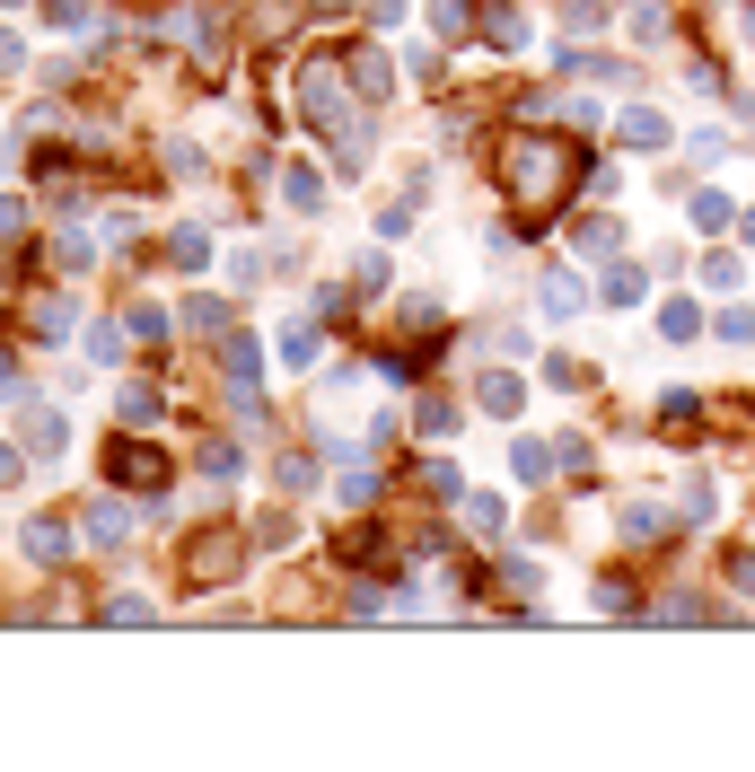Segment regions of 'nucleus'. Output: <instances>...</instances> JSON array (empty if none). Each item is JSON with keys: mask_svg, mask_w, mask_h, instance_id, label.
Returning <instances> with one entry per match:
<instances>
[{"mask_svg": "<svg viewBox=\"0 0 755 772\" xmlns=\"http://www.w3.org/2000/svg\"><path fill=\"white\" fill-rule=\"evenodd\" d=\"M562 176H571V158H562L554 140H518V158H509V185H518V194H554Z\"/></svg>", "mask_w": 755, "mask_h": 772, "instance_id": "obj_1", "label": "nucleus"}, {"mask_svg": "<svg viewBox=\"0 0 755 772\" xmlns=\"http://www.w3.org/2000/svg\"><path fill=\"white\" fill-rule=\"evenodd\" d=\"M106 474H115V483H132V492H167V457H158L149 439H124V448L106 457Z\"/></svg>", "mask_w": 755, "mask_h": 772, "instance_id": "obj_2", "label": "nucleus"}, {"mask_svg": "<svg viewBox=\"0 0 755 772\" xmlns=\"http://www.w3.org/2000/svg\"><path fill=\"white\" fill-rule=\"evenodd\" d=\"M62 448H71V421H62L53 404H35V413H27V457H44V466H53Z\"/></svg>", "mask_w": 755, "mask_h": 772, "instance_id": "obj_3", "label": "nucleus"}, {"mask_svg": "<svg viewBox=\"0 0 755 772\" xmlns=\"http://www.w3.org/2000/svg\"><path fill=\"white\" fill-rule=\"evenodd\" d=\"M18 544H27V562H62V553H71V526H62V518H27Z\"/></svg>", "mask_w": 755, "mask_h": 772, "instance_id": "obj_4", "label": "nucleus"}, {"mask_svg": "<svg viewBox=\"0 0 755 772\" xmlns=\"http://www.w3.org/2000/svg\"><path fill=\"white\" fill-rule=\"evenodd\" d=\"M308 124H343V88H334V71H308Z\"/></svg>", "mask_w": 755, "mask_h": 772, "instance_id": "obj_5", "label": "nucleus"}, {"mask_svg": "<svg viewBox=\"0 0 755 772\" xmlns=\"http://www.w3.org/2000/svg\"><path fill=\"white\" fill-rule=\"evenodd\" d=\"M685 220H694L703 238H721V229H730L738 211H730V194H694V202H685Z\"/></svg>", "mask_w": 755, "mask_h": 772, "instance_id": "obj_6", "label": "nucleus"}, {"mask_svg": "<svg viewBox=\"0 0 755 772\" xmlns=\"http://www.w3.org/2000/svg\"><path fill=\"white\" fill-rule=\"evenodd\" d=\"M580 307H589V290L571 272H545V316H580Z\"/></svg>", "mask_w": 755, "mask_h": 772, "instance_id": "obj_7", "label": "nucleus"}, {"mask_svg": "<svg viewBox=\"0 0 755 772\" xmlns=\"http://www.w3.org/2000/svg\"><path fill=\"white\" fill-rule=\"evenodd\" d=\"M659 334H668V343H694V334H703V307H694V299H668V307H659Z\"/></svg>", "mask_w": 755, "mask_h": 772, "instance_id": "obj_8", "label": "nucleus"}, {"mask_svg": "<svg viewBox=\"0 0 755 772\" xmlns=\"http://www.w3.org/2000/svg\"><path fill=\"white\" fill-rule=\"evenodd\" d=\"M509 474H518V483H545V474H554V448H545V439H518V448H509Z\"/></svg>", "mask_w": 755, "mask_h": 772, "instance_id": "obj_9", "label": "nucleus"}, {"mask_svg": "<svg viewBox=\"0 0 755 772\" xmlns=\"http://www.w3.org/2000/svg\"><path fill=\"white\" fill-rule=\"evenodd\" d=\"M624 149H668V115L632 106V115H624Z\"/></svg>", "mask_w": 755, "mask_h": 772, "instance_id": "obj_10", "label": "nucleus"}, {"mask_svg": "<svg viewBox=\"0 0 755 772\" xmlns=\"http://www.w3.org/2000/svg\"><path fill=\"white\" fill-rule=\"evenodd\" d=\"M281 194H290V211H325V176H317V167H290Z\"/></svg>", "mask_w": 755, "mask_h": 772, "instance_id": "obj_11", "label": "nucleus"}, {"mask_svg": "<svg viewBox=\"0 0 755 772\" xmlns=\"http://www.w3.org/2000/svg\"><path fill=\"white\" fill-rule=\"evenodd\" d=\"M685 158H694V167H721V158H730V132H721V124L685 132Z\"/></svg>", "mask_w": 755, "mask_h": 772, "instance_id": "obj_12", "label": "nucleus"}, {"mask_svg": "<svg viewBox=\"0 0 755 772\" xmlns=\"http://www.w3.org/2000/svg\"><path fill=\"white\" fill-rule=\"evenodd\" d=\"M501 492H466V526H475V535H501Z\"/></svg>", "mask_w": 755, "mask_h": 772, "instance_id": "obj_13", "label": "nucleus"}, {"mask_svg": "<svg viewBox=\"0 0 755 772\" xmlns=\"http://www.w3.org/2000/svg\"><path fill=\"white\" fill-rule=\"evenodd\" d=\"M624 247V220H580V255H616Z\"/></svg>", "mask_w": 755, "mask_h": 772, "instance_id": "obj_14", "label": "nucleus"}, {"mask_svg": "<svg viewBox=\"0 0 755 772\" xmlns=\"http://www.w3.org/2000/svg\"><path fill=\"white\" fill-rule=\"evenodd\" d=\"M27 325H35L44 343H62V334H71V307H62V299H35V307H27Z\"/></svg>", "mask_w": 755, "mask_h": 772, "instance_id": "obj_15", "label": "nucleus"}, {"mask_svg": "<svg viewBox=\"0 0 755 772\" xmlns=\"http://www.w3.org/2000/svg\"><path fill=\"white\" fill-rule=\"evenodd\" d=\"M167 255L185 263V272H203V263H211V238H203V229H176V238H167Z\"/></svg>", "mask_w": 755, "mask_h": 772, "instance_id": "obj_16", "label": "nucleus"}, {"mask_svg": "<svg viewBox=\"0 0 755 772\" xmlns=\"http://www.w3.org/2000/svg\"><path fill=\"white\" fill-rule=\"evenodd\" d=\"M352 88H361V97H386V88H395V80H386V53H361V62H352Z\"/></svg>", "mask_w": 755, "mask_h": 772, "instance_id": "obj_17", "label": "nucleus"}, {"mask_svg": "<svg viewBox=\"0 0 755 772\" xmlns=\"http://www.w3.org/2000/svg\"><path fill=\"white\" fill-rule=\"evenodd\" d=\"M562 27H571V35H598V27H607V0H562Z\"/></svg>", "mask_w": 755, "mask_h": 772, "instance_id": "obj_18", "label": "nucleus"}, {"mask_svg": "<svg viewBox=\"0 0 755 772\" xmlns=\"http://www.w3.org/2000/svg\"><path fill=\"white\" fill-rule=\"evenodd\" d=\"M518 395H527V386L509 378V369H493V378H484V413H518Z\"/></svg>", "mask_w": 755, "mask_h": 772, "instance_id": "obj_19", "label": "nucleus"}, {"mask_svg": "<svg viewBox=\"0 0 755 772\" xmlns=\"http://www.w3.org/2000/svg\"><path fill=\"white\" fill-rule=\"evenodd\" d=\"M607 307H641V272H632V263L607 272Z\"/></svg>", "mask_w": 755, "mask_h": 772, "instance_id": "obj_20", "label": "nucleus"}, {"mask_svg": "<svg viewBox=\"0 0 755 772\" xmlns=\"http://www.w3.org/2000/svg\"><path fill=\"white\" fill-rule=\"evenodd\" d=\"M89 361L115 369V361H124V325H89Z\"/></svg>", "mask_w": 755, "mask_h": 772, "instance_id": "obj_21", "label": "nucleus"}, {"mask_svg": "<svg viewBox=\"0 0 755 772\" xmlns=\"http://www.w3.org/2000/svg\"><path fill=\"white\" fill-rule=\"evenodd\" d=\"M281 361L308 369V361H317V325H290V334H281Z\"/></svg>", "mask_w": 755, "mask_h": 772, "instance_id": "obj_22", "label": "nucleus"}, {"mask_svg": "<svg viewBox=\"0 0 755 772\" xmlns=\"http://www.w3.org/2000/svg\"><path fill=\"white\" fill-rule=\"evenodd\" d=\"M431 18H439V35H466L475 27V0H431Z\"/></svg>", "mask_w": 755, "mask_h": 772, "instance_id": "obj_23", "label": "nucleus"}, {"mask_svg": "<svg viewBox=\"0 0 755 772\" xmlns=\"http://www.w3.org/2000/svg\"><path fill=\"white\" fill-rule=\"evenodd\" d=\"M89 535H97V544H124V510H115V501H97V510H89Z\"/></svg>", "mask_w": 755, "mask_h": 772, "instance_id": "obj_24", "label": "nucleus"}, {"mask_svg": "<svg viewBox=\"0 0 755 772\" xmlns=\"http://www.w3.org/2000/svg\"><path fill=\"white\" fill-rule=\"evenodd\" d=\"M659 526H668V510H650V501H632V510H624V535H659Z\"/></svg>", "mask_w": 755, "mask_h": 772, "instance_id": "obj_25", "label": "nucleus"}, {"mask_svg": "<svg viewBox=\"0 0 755 772\" xmlns=\"http://www.w3.org/2000/svg\"><path fill=\"white\" fill-rule=\"evenodd\" d=\"M255 369H263V352H255V343H229V378L247 386V378H255Z\"/></svg>", "mask_w": 755, "mask_h": 772, "instance_id": "obj_26", "label": "nucleus"}, {"mask_svg": "<svg viewBox=\"0 0 755 772\" xmlns=\"http://www.w3.org/2000/svg\"><path fill=\"white\" fill-rule=\"evenodd\" d=\"M413 18V0H370V27H404Z\"/></svg>", "mask_w": 755, "mask_h": 772, "instance_id": "obj_27", "label": "nucleus"}, {"mask_svg": "<svg viewBox=\"0 0 755 772\" xmlns=\"http://www.w3.org/2000/svg\"><path fill=\"white\" fill-rule=\"evenodd\" d=\"M44 18H53V27H80V18H89V0H44Z\"/></svg>", "mask_w": 755, "mask_h": 772, "instance_id": "obj_28", "label": "nucleus"}, {"mask_svg": "<svg viewBox=\"0 0 755 772\" xmlns=\"http://www.w3.org/2000/svg\"><path fill=\"white\" fill-rule=\"evenodd\" d=\"M18 229H27V202H18V194H0V238H18Z\"/></svg>", "mask_w": 755, "mask_h": 772, "instance_id": "obj_29", "label": "nucleus"}, {"mask_svg": "<svg viewBox=\"0 0 755 772\" xmlns=\"http://www.w3.org/2000/svg\"><path fill=\"white\" fill-rule=\"evenodd\" d=\"M730 588H738V597H755V553H738V562H730Z\"/></svg>", "mask_w": 755, "mask_h": 772, "instance_id": "obj_30", "label": "nucleus"}, {"mask_svg": "<svg viewBox=\"0 0 755 772\" xmlns=\"http://www.w3.org/2000/svg\"><path fill=\"white\" fill-rule=\"evenodd\" d=\"M0 71H18V35H0Z\"/></svg>", "mask_w": 755, "mask_h": 772, "instance_id": "obj_31", "label": "nucleus"}, {"mask_svg": "<svg viewBox=\"0 0 755 772\" xmlns=\"http://www.w3.org/2000/svg\"><path fill=\"white\" fill-rule=\"evenodd\" d=\"M0 483H18V457H9V448H0Z\"/></svg>", "mask_w": 755, "mask_h": 772, "instance_id": "obj_32", "label": "nucleus"}, {"mask_svg": "<svg viewBox=\"0 0 755 772\" xmlns=\"http://www.w3.org/2000/svg\"><path fill=\"white\" fill-rule=\"evenodd\" d=\"M9 386H18V378H9V352H0V395H9Z\"/></svg>", "mask_w": 755, "mask_h": 772, "instance_id": "obj_33", "label": "nucleus"}, {"mask_svg": "<svg viewBox=\"0 0 755 772\" xmlns=\"http://www.w3.org/2000/svg\"><path fill=\"white\" fill-rule=\"evenodd\" d=\"M738 229H747V247H755V211H747V220H738Z\"/></svg>", "mask_w": 755, "mask_h": 772, "instance_id": "obj_34", "label": "nucleus"}]
</instances>
